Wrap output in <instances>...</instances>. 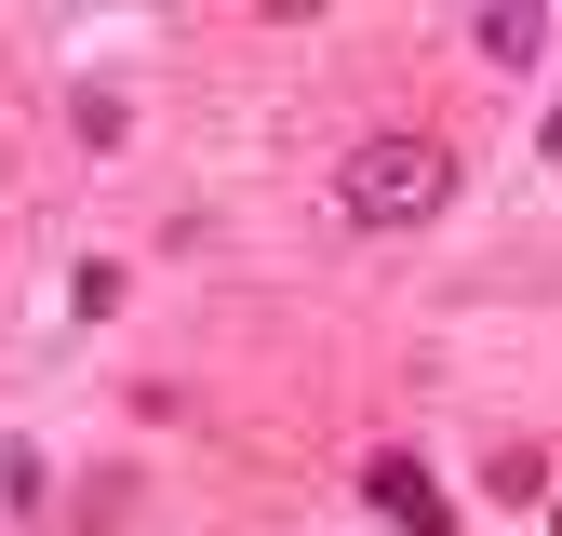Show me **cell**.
Wrapping results in <instances>:
<instances>
[{
	"label": "cell",
	"instance_id": "2",
	"mask_svg": "<svg viewBox=\"0 0 562 536\" xmlns=\"http://www.w3.org/2000/svg\"><path fill=\"white\" fill-rule=\"evenodd\" d=\"M362 496H375V510H389L402 536H456V510H442V483H429V469H415L402 443H389V456L362 469Z\"/></svg>",
	"mask_w": 562,
	"mask_h": 536
},
{
	"label": "cell",
	"instance_id": "1",
	"mask_svg": "<svg viewBox=\"0 0 562 536\" xmlns=\"http://www.w3.org/2000/svg\"><path fill=\"white\" fill-rule=\"evenodd\" d=\"M335 201H348V228H429L456 201V148L442 134H362L335 161Z\"/></svg>",
	"mask_w": 562,
	"mask_h": 536
},
{
	"label": "cell",
	"instance_id": "3",
	"mask_svg": "<svg viewBox=\"0 0 562 536\" xmlns=\"http://www.w3.org/2000/svg\"><path fill=\"white\" fill-rule=\"evenodd\" d=\"M469 54L536 67V54H549V14H536V0H482V14H469Z\"/></svg>",
	"mask_w": 562,
	"mask_h": 536
},
{
	"label": "cell",
	"instance_id": "4",
	"mask_svg": "<svg viewBox=\"0 0 562 536\" xmlns=\"http://www.w3.org/2000/svg\"><path fill=\"white\" fill-rule=\"evenodd\" d=\"M482 483H496V496H509V510H522V496H536V483H549V469H536V443H496V469H482Z\"/></svg>",
	"mask_w": 562,
	"mask_h": 536
},
{
	"label": "cell",
	"instance_id": "5",
	"mask_svg": "<svg viewBox=\"0 0 562 536\" xmlns=\"http://www.w3.org/2000/svg\"><path fill=\"white\" fill-rule=\"evenodd\" d=\"M536 148H549V161H562V94H549V134H536Z\"/></svg>",
	"mask_w": 562,
	"mask_h": 536
}]
</instances>
